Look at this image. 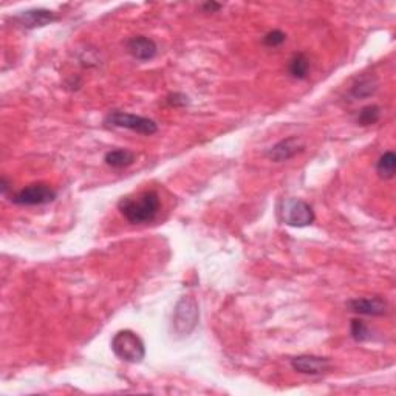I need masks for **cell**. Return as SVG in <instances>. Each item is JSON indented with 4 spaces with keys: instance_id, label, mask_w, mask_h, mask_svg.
Masks as SVG:
<instances>
[{
    "instance_id": "2",
    "label": "cell",
    "mask_w": 396,
    "mask_h": 396,
    "mask_svg": "<svg viewBox=\"0 0 396 396\" xmlns=\"http://www.w3.org/2000/svg\"><path fill=\"white\" fill-rule=\"evenodd\" d=\"M112 351L124 363L139 364L146 358V346L135 331L121 330L112 339Z\"/></svg>"
},
{
    "instance_id": "3",
    "label": "cell",
    "mask_w": 396,
    "mask_h": 396,
    "mask_svg": "<svg viewBox=\"0 0 396 396\" xmlns=\"http://www.w3.org/2000/svg\"><path fill=\"white\" fill-rule=\"evenodd\" d=\"M198 319H200V310L196 299L189 296L181 297L177 302V305H175V310H173V318H172L173 331L181 338L189 336V334L196 330Z\"/></svg>"
},
{
    "instance_id": "6",
    "label": "cell",
    "mask_w": 396,
    "mask_h": 396,
    "mask_svg": "<svg viewBox=\"0 0 396 396\" xmlns=\"http://www.w3.org/2000/svg\"><path fill=\"white\" fill-rule=\"evenodd\" d=\"M56 198V191L46 183H34L25 186L11 196V201L19 206H41L48 205Z\"/></svg>"
},
{
    "instance_id": "4",
    "label": "cell",
    "mask_w": 396,
    "mask_h": 396,
    "mask_svg": "<svg viewBox=\"0 0 396 396\" xmlns=\"http://www.w3.org/2000/svg\"><path fill=\"white\" fill-rule=\"evenodd\" d=\"M104 124L118 127V129H127V130L135 132V134L146 135V137L155 135L158 132V124L154 119L138 117V115H134V113H127V112H121V110L110 112L109 115L105 117Z\"/></svg>"
},
{
    "instance_id": "15",
    "label": "cell",
    "mask_w": 396,
    "mask_h": 396,
    "mask_svg": "<svg viewBox=\"0 0 396 396\" xmlns=\"http://www.w3.org/2000/svg\"><path fill=\"white\" fill-rule=\"evenodd\" d=\"M376 172L382 180H392L396 172V155L385 152L376 163Z\"/></svg>"
},
{
    "instance_id": "13",
    "label": "cell",
    "mask_w": 396,
    "mask_h": 396,
    "mask_svg": "<svg viewBox=\"0 0 396 396\" xmlns=\"http://www.w3.org/2000/svg\"><path fill=\"white\" fill-rule=\"evenodd\" d=\"M104 161L113 169H124L135 161V154L127 149H113L104 156Z\"/></svg>"
},
{
    "instance_id": "12",
    "label": "cell",
    "mask_w": 396,
    "mask_h": 396,
    "mask_svg": "<svg viewBox=\"0 0 396 396\" xmlns=\"http://www.w3.org/2000/svg\"><path fill=\"white\" fill-rule=\"evenodd\" d=\"M378 89V79L375 76H360L358 77L355 84L351 85L350 95L355 100H364L372 96Z\"/></svg>"
},
{
    "instance_id": "8",
    "label": "cell",
    "mask_w": 396,
    "mask_h": 396,
    "mask_svg": "<svg viewBox=\"0 0 396 396\" xmlns=\"http://www.w3.org/2000/svg\"><path fill=\"white\" fill-rule=\"evenodd\" d=\"M347 308L351 313H356L360 316H373V318H380L384 316L389 310V304L385 299L375 296V297H363V299H353V301L347 302Z\"/></svg>"
},
{
    "instance_id": "14",
    "label": "cell",
    "mask_w": 396,
    "mask_h": 396,
    "mask_svg": "<svg viewBox=\"0 0 396 396\" xmlns=\"http://www.w3.org/2000/svg\"><path fill=\"white\" fill-rule=\"evenodd\" d=\"M288 73L291 77L302 81L310 73V60L304 55V53H296V55L289 59L288 64Z\"/></svg>"
},
{
    "instance_id": "17",
    "label": "cell",
    "mask_w": 396,
    "mask_h": 396,
    "mask_svg": "<svg viewBox=\"0 0 396 396\" xmlns=\"http://www.w3.org/2000/svg\"><path fill=\"white\" fill-rule=\"evenodd\" d=\"M350 334L356 342H365L372 339V331L367 327L365 322L360 319H353L350 323Z\"/></svg>"
},
{
    "instance_id": "11",
    "label": "cell",
    "mask_w": 396,
    "mask_h": 396,
    "mask_svg": "<svg viewBox=\"0 0 396 396\" xmlns=\"http://www.w3.org/2000/svg\"><path fill=\"white\" fill-rule=\"evenodd\" d=\"M127 51L134 59L141 60V63H147V60L156 56L158 47L155 41H152L151 38L134 36L127 41Z\"/></svg>"
},
{
    "instance_id": "10",
    "label": "cell",
    "mask_w": 396,
    "mask_h": 396,
    "mask_svg": "<svg viewBox=\"0 0 396 396\" xmlns=\"http://www.w3.org/2000/svg\"><path fill=\"white\" fill-rule=\"evenodd\" d=\"M55 21H56V14L50 10H46V8H34V10H26L14 16V22L28 30L46 26Z\"/></svg>"
},
{
    "instance_id": "9",
    "label": "cell",
    "mask_w": 396,
    "mask_h": 396,
    "mask_svg": "<svg viewBox=\"0 0 396 396\" xmlns=\"http://www.w3.org/2000/svg\"><path fill=\"white\" fill-rule=\"evenodd\" d=\"M304 147L305 146L301 139L296 137H289V138L279 141L277 144L272 146L267 152V155L272 161L284 163V161L291 160V158H294L297 154H301L304 151Z\"/></svg>"
},
{
    "instance_id": "18",
    "label": "cell",
    "mask_w": 396,
    "mask_h": 396,
    "mask_svg": "<svg viewBox=\"0 0 396 396\" xmlns=\"http://www.w3.org/2000/svg\"><path fill=\"white\" fill-rule=\"evenodd\" d=\"M285 41H287V34L284 31L272 30L263 36V46L268 48H276V47H280Z\"/></svg>"
},
{
    "instance_id": "19",
    "label": "cell",
    "mask_w": 396,
    "mask_h": 396,
    "mask_svg": "<svg viewBox=\"0 0 396 396\" xmlns=\"http://www.w3.org/2000/svg\"><path fill=\"white\" fill-rule=\"evenodd\" d=\"M166 102L169 107H186L189 104V98L183 93H171L166 98Z\"/></svg>"
},
{
    "instance_id": "5",
    "label": "cell",
    "mask_w": 396,
    "mask_h": 396,
    "mask_svg": "<svg viewBox=\"0 0 396 396\" xmlns=\"http://www.w3.org/2000/svg\"><path fill=\"white\" fill-rule=\"evenodd\" d=\"M280 220L288 226L304 228L314 222V210L301 198H285L279 206Z\"/></svg>"
},
{
    "instance_id": "7",
    "label": "cell",
    "mask_w": 396,
    "mask_h": 396,
    "mask_svg": "<svg viewBox=\"0 0 396 396\" xmlns=\"http://www.w3.org/2000/svg\"><path fill=\"white\" fill-rule=\"evenodd\" d=\"M291 368L301 375L319 376L327 373L331 368V360L328 358L314 356V355H301L291 359Z\"/></svg>"
},
{
    "instance_id": "1",
    "label": "cell",
    "mask_w": 396,
    "mask_h": 396,
    "mask_svg": "<svg viewBox=\"0 0 396 396\" xmlns=\"http://www.w3.org/2000/svg\"><path fill=\"white\" fill-rule=\"evenodd\" d=\"M118 209L132 225L151 223L160 213V197L155 191H144L134 197H122Z\"/></svg>"
},
{
    "instance_id": "21",
    "label": "cell",
    "mask_w": 396,
    "mask_h": 396,
    "mask_svg": "<svg viewBox=\"0 0 396 396\" xmlns=\"http://www.w3.org/2000/svg\"><path fill=\"white\" fill-rule=\"evenodd\" d=\"M8 188H10V183H8L6 178H2V181H0V189H2L4 196L8 192Z\"/></svg>"
},
{
    "instance_id": "20",
    "label": "cell",
    "mask_w": 396,
    "mask_h": 396,
    "mask_svg": "<svg viewBox=\"0 0 396 396\" xmlns=\"http://www.w3.org/2000/svg\"><path fill=\"white\" fill-rule=\"evenodd\" d=\"M222 4H217V2H206L201 5V11L203 13H217L218 10H222Z\"/></svg>"
},
{
    "instance_id": "16",
    "label": "cell",
    "mask_w": 396,
    "mask_h": 396,
    "mask_svg": "<svg viewBox=\"0 0 396 396\" xmlns=\"http://www.w3.org/2000/svg\"><path fill=\"white\" fill-rule=\"evenodd\" d=\"M381 118V107L376 104H370V105H365L359 110L358 117H356V122L359 126H373L376 124L378 121Z\"/></svg>"
}]
</instances>
